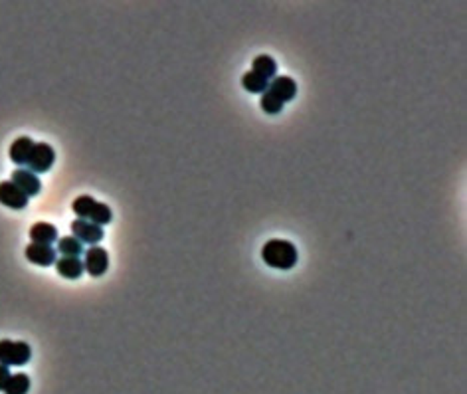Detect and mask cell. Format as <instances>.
I'll return each mask as SVG.
<instances>
[{"label":"cell","mask_w":467,"mask_h":394,"mask_svg":"<svg viewBox=\"0 0 467 394\" xmlns=\"http://www.w3.org/2000/svg\"><path fill=\"white\" fill-rule=\"evenodd\" d=\"M261 258L270 268L291 270L297 263V248L287 240H270L261 248Z\"/></svg>","instance_id":"6da1fadb"},{"label":"cell","mask_w":467,"mask_h":394,"mask_svg":"<svg viewBox=\"0 0 467 394\" xmlns=\"http://www.w3.org/2000/svg\"><path fill=\"white\" fill-rule=\"evenodd\" d=\"M72 211L78 214V218L81 220H88V222L97 224L104 228L105 224H109L113 220V212L111 208L104 204V202H97L95 198L90 195H81L74 202H72Z\"/></svg>","instance_id":"7a4b0ae2"},{"label":"cell","mask_w":467,"mask_h":394,"mask_svg":"<svg viewBox=\"0 0 467 394\" xmlns=\"http://www.w3.org/2000/svg\"><path fill=\"white\" fill-rule=\"evenodd\" d=\"M32 356L30 345L24 341H10V339H2L0 341V365L4 367H22L26 365Z\"/></svg>","instance_id":"3957f363"},{"label":"cell","mask_w":467,"mask_h":394,"mask_svg":"<svg viewBox=\"0 0 467 394\" xmlns=\"http://www.w3.org/2000/svg\"><path fill=\"white\" fill-rule=\"evenodd\" d=\"M54 161H56V151L48 143H36L32 149V155L28 161L26 169L36 172H48L52 169Z\"/></svg>","instance_id":"277c9868"},{"label":"cell","mask_w":467,"mask_h":394,"mask_svg":"<svg viewBox=\"0 0 467 394\" xmlns=\"http://www.w3.org/2000/svg\"><path fill=\"white\" fill-rule=\"evenodd\" d=\"M83 270L93 277H101L109 268V256L101 246H90V250L83 252Z\"/></svg>","instance_id":"5b68a950"},{"label":"cell","mask_w":467,"mask_h":394,"mask_svg":"<svg viewBox=\"0 0 467 394\" xmlns=\"http://www.w3.org/2000/svg\"><path fill=\"white\" fill-rule=\"evenodd\" d=\"M72 234H74V238H78L81 244H90V246H97L105 236L101 226L81 220V218L72 222Z\"/></svg>","instance_id":"8992f818"},{"label":"cell","mask_w":467,"mask_h":394,"mask_svg":"<svg viewBox=\"0 0 467 394\" xmlns=\"http://www.w3.org/2000/svg\"><path fill=\"white\" fill-rule=\"evenodd\" d=\"M0 204L13 211H24L28 206V197L10 181L0 183Z\"/></svg>","instance_id":"52a82bcc"},{"label":"cell","mask_w":467,"mask_h":394,"mask_svg":"<svg viewBox=\"0 0 467 394\" xmlns=\"http://www.w3.org/2000/svg\"><path fill=\"white\" fill-rule=\"evenodd\" d=\"M24 256L30 263L34 265H54L56 260H58V252L54 250V246H48V244H28L26 250H24Z\"/></svg>","instance_id":"ba28073f"},{"label":"cell","mask_w":467,"mask_h":394,"mask_svg":"<svg viewBox=\"0 0 467 394\" xmlns=\"http://www.w3.org/2000/svg\"><path fill=\"white\" fill-rule=\"evenodd\" d=\"M10 183H14L28 198L36 197L40 190H42V183H40L38 174H34L28 169H16L10 177Z\"/></svg>","instance_id":"9c48e42d"},{"label":"cell","mask_w":467,"mask_h":394,"mask_svg":"<svg viewBox=\"0 0 467 394\" xmlns=\"http://www.w3.org/2000/svg\"><path fill=\"white\" fill-rule=\"evenodd\" d=\"M268 92H272L277 99H281L284 104H287V101L295 99V95H297V83L289 78V76H277V78H273V81H270Z\"/></svg>","instance_id":"30bf717a"},{"label":"cell","mask_w":467,"mask_h":394,"mask_svg":"<svg viewBox=\"0 0 467 394\" xmlns=\"http://www.w3.org/2000/svg\"><path fill=\"white\" fill-rule=\"evenodd\" d=\"M34 141L30 137H18L13 145H10V161L16 163L20 169H26L28 161H30V155H32V149H34Z\"/></svg>","instance_id":"8fae6325"},{"label":"cell","mask_w":467,"mask_h":394,"mask_svg":"<svg viewBox=\"0 0 467 394\" xmlns=\"http://www.w3.org/2000/svg\"><path fill=\"white\" fill-rule=\"evenodd\" d=\"M56 272L60 274L65 279H78L85 270H83V262L79 258H74V256H62L56 260Z\"/></svg>","instance_id":"7c38bea8"},{"label":"cell","mask_w":467,"mask_h":394,"mask_svg":"<svg viewBox=\"0 0 467 394\" xmlns=\"http://www.w3.org/2000/svg\"><path fill=\"white\" fill-rule=\"evenodd\" d=\"M30 238L34 244H48L52 246L54 242H58V228L54 224L36 222L30 228Z\"/></svg>","instance_id":"4fadbf2b"},{"label":"cell","mask_w":467,"mask_h":394,"mask_svg":"<svg viewBox=\"0 0 467 394\" xmlns=\"http://www.w3.org/2000/svg\"><path fill=\"white\" fill-rule=\"evenodd\" d=\"M252 72L260 74L261 78L265 79L275 78V74H277V64H275V60H273L272 56L261 54V56H256V58H254V62H252Z\"/></svg>","instance_id":"5bb4252c"},{"label":"cell","mask_w":467,"mask_h":394,"mask_svg":"<svg viewBox=\"0 0 467 394\" xmlns=\"http://www.w3.org/2000/svg\"><path fill=\"white\" fill-rule=\"evenodd\" d=\"M242 85L249 93H265L268 92V85H270V79L261 78L260 74H256V72L249 69V72L244 74V78H242Z\"/></svg>","instance_id":"9a60e30c"},{"label":"cell","mask_w":467,"mask_h":394,"mask_svg":"<svg viewBox=\"0 0 467 394\" xmlns=\"http://www.w3.org/2000/svg\"><path fill=\"white\" fill-rule=\"evenodd\" d=\"M2 391H4V394H28V391H30V379H28L26 375H22V372L10 375Z\"/></svg>","instance_id":"2e32d148"},{"label":"cell","mask_w":467,"mask_h":394,"mask_svg":"<svg viewBox=\"0 0 467 394\" xmlns=\"http://www.w3.org/2000/svg\"><path fill=\"white\" fill-rule=\"evenodd\" d=\"M56 252H60L62 256H74V258H79L83 254V244L79 242L78 238L74 236H64L58 238V248Z\"/></svg>","instance_id":"e0dca14e"},{"label":"cell","mask_w":467,"mask_h":394,"mask_svg":"<svg viewBox=\"0 0 467 394\" xmlns=\"http://www.w3.org/2000/svg\"><path fill=\"white\" fill-rule=\"evenodd\" d=\"M284 101L281 99H277L272 92H265L261 95V109L265 111V113H270V115H277V113H281V109H284Z\"/></svg>","instance_id":"ac0fdd59"},{"label":"cell","mask_w":467,"mask_h":394,"mask_svg":"<svg viewBox=\"0 0 467 394\" xmlns=\"http://www.w3.org/2000/svg\"><path fill=\"white\" fill-rule=\"evenodd\" d=\"M8 377H10V370H8V367L0 365V391L4 388V384H6V381H8Z\"/></svg>","instance_id":"d6986e66"}]
</instances>
